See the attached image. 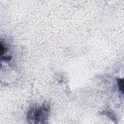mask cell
I'll return each mask as SVG.
<instances>
[{"label": "cell", "mask_w": 124, "mask_h": 124, "mask_svg": "<svg viewBox=\"0 0 124 124\" xmlns=\"http://www.w3.org/2000/svg\"><path fill=\"white\" fill-rule=\"evenodd\" d=\"M49 111V106L46 103L33 107L27 113V120L30 123H44L47 119Z\"/></svg>", "instance_id": "obj_1"}, {"label": "cell", "mask_w": 124, "mask_h": 124, "mask_svg": "<svg viewBox=\"0 0 124 124\" xmlns=\"http://www.w3.org/2000/svg\"><path fill=\"white\" fill-rule=\"evenodd\" d=\"M118 85L119 89L123 93L124 91V80L123 78H119L118 80Z\"/></svg>", "instance_id": "obj_2"}]
</instances>
